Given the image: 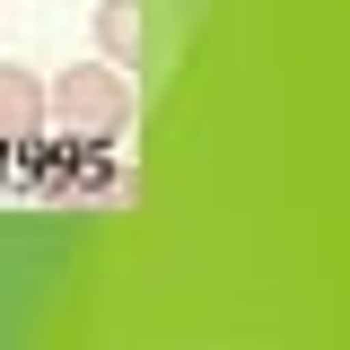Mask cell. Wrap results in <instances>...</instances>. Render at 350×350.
<instances>
[{"label":"cell","mask_w":350,"mask_h":350,"mask_svg":"<svg viewBox=\"0 0 350 350\" xmlns=\"http://www.w3.org/2000/svg\"><path fill=\"white\" fill-rule=\"evenodd\" d=\"M36 123H44V88H36V70L0 62V149L36 140Z\"/></svg>","instance_id":"obj_2"},{"label":"cell","mask_w":350,"mask_h":350,"mask_svg":"<svg viewBox=\"0 0 350 350\" xmlns=\"http://www.w3.org/2000/svg\"><path fill=\"white\" fill-rule=\"evenodd\" d=\"M96 44H105L123 70H140V44H149V9H140V0H105V9H96Z\"/></svg>","instance_id":"obj_3"},{"label":"cell","mask_w":350,"mask_h":350,"mask_svg":"<svg viewBox=\"0 0 350 350\" xmlns=\"http://www.w3.org/2000/svg\"><path fill=\"white\" fill-rule=\"evenodd\" d=\"M44 105H53L70 131H123V123H131V88H123V70H62Z\"/></svg>","instance_id":"obj_1"}]
</instances>
